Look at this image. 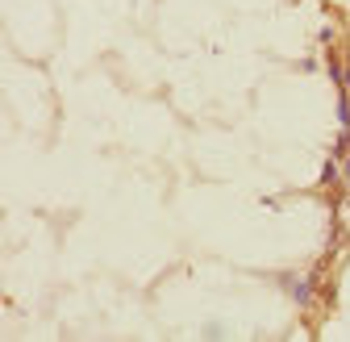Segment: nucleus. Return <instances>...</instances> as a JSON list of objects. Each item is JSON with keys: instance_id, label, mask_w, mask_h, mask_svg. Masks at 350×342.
I'll return each mask as SVG.
<instances>
[{"instance_id": "1", "label": "nucleus", "mask_w": 350, "mask_h": 342, "mask_svg": "<svg viewBox=\"0 0 350 342\" xmlns=\"http://www.w3.org/2000/svg\"><path fill=\"white\" fill-rule=\"evenodd\" d=\"M292 296H296V300H308V284H304V279H300V284H292Z\"/></svg>"}]
</instances>
